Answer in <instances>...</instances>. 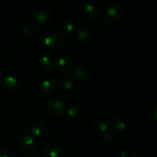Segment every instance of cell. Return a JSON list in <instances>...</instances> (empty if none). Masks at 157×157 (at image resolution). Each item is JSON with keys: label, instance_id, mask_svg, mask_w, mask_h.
Here are the masks:
<instances>
[{"label": "cell", "instance_id": "1", "mask_svg": "<svg viewBox=\"0 0 157 157\" xmlns=\"http://www.w3.org/2000/svg\"><path fill=\"white\" fill-rule=\"evenodd\" d=\"M47 109L51 113L58 115L62 113L66 108V101L60 94H53L47 100Z\"/></svg>", "mask_w": 157, "mask_h": 157}, {"label": "cell", "instance_id": "2", "mask_svg": "<svg viewBox=\"0 0 157 157\" xmlns=\"http://www.w3.org/2000/svg\"><path fill=\"white\" fill-rule=\"evenodd\" d=\"M43 43L48 50L57 52L61 50L64 46V38L59 33H52L44 37Z\"/></svg>", "mask_w": 157, "mask_h": 157}, {"label": "cell", "instance_id": "3", "mask_svg": "<svg viewBox=\"0 0 157 157\" xmlns=\"http://www.w3.org/2000/svg\"><path fill=\"white\" fill-rule=\"evenodd\" d=\"M21 85V79L13 73H6L0 78V87L6 90H14Z\"/></svg>", "mask_w": 157, "mask_h": 157}, {"label": "cell", "instance_id": "4", "mask_svg": "<svg viewBox=\"0 0 157 157\" xmlns=\"http://www.w3.org/2000/svg\"><path fill=\"white\" fill-rule=\"evenodd\" d=\"M20 147L26 154H32L37 149V140L31 133H26L20 140Z\"/></svg>", "mask_w": 157, "mask_h": 157}, {"label": "cell", "instance_id": "5", "mask_svg": "<svg viewBox=\"0 0 157 157\" xmlns=\"http://www.w3.org/2000/svg\"><path fill=\"white\" fill-rule=\"evenodd\" d=\"M124 12V6L119 1H111L106 7V13L109 18L112 19H117Z\"/></svg>", "mask_w": 157, "mask_h": 157}, {"label": "cell", "instance_id": "6", "mask_svg": "<svg viewBox=\"0 0 157 157\" xmlns=\"http://www.w3.org/2000/svg\"><path fill=\"white\" fill-rule=\"evenodd\" d=\"M109 127L114 131L124 130L127 127V121L124 116L117 115L113 117L109 122Z\"/></svg>", "mask_w": 157, "mask_h": 157}, {"label": "cell", "instance_id": "7", "mask_svg": "<svg viewBox=\"0 0 157 157\" xmlns=\"http://www.w3.org/2000/svg\"><path fill=\"white\" fill-rule=\"evenodd\" d=\"M33 18L37 24L46 25L52 20V14L48 9H39L34 13Z\"/></svg>", "mask_w": 157, "mask_h": 157}, {"label": "cell", "instance_id": "8", "mask_svg": "<svg viewBox=\"0 0 157 157\" xmlns=\"http://www.w3.org/2000/svg\"><path fill=\"white\" fill-rule=\"evenodd\" d=\"M74 76L80 82H86L91 77V71L86 65H79L75 68Z\"/></svg>", "mask_w": 157, "mask_h": 157}, {"label": "cell", "instance_id": "9", "mask_svg": "<svg viewBox=\"0 0 157 157\" xmlns=\"http://www.w3.org/2000/svg\"><path fill=\"white\" fill-rule=\"evenodd\" d=\"M58 64L59 68L65 73H69L75 67V61L67 55H62L58 59Z\"/></svg>", "mask_w": 157, "mask_h": 157}, {"label": "cell", "instance_id": "10", "mask_svg": "<svg viewBox=\"0 0 157 157\" xmlns=\"http://www.w3.org/2000/svg\"><path fill=\"white\" fill-rule=\"evenodd\" d=\"M60 154L61 147L56 143H48L43 148V155L44 157H59Z\"/></svg>", "mask_w": 157, "mask_h": 157}, {"label": "cell", "instance_id": "11", "mask_svg": "<svg viewBox=\"0 0 157 157\" xmlns=\"http://www.w3.org/2000/svg\"><path fill=\"white\" fill-rule=\"evenodd\" d=\"M58 87V81L54 77H48L41 83V88L45 93H53Z\"/></svg>", "mask_w": 157, "mask_h": 157}, {"label": "cell", "instance_id": "12", "mask_svg": "<svg viewBox=\"0 0 157 157\" xmlns=\"http://www.w3.org/2000/svg\"><path fill=\"white\" fill-rule=\"evenodd\" d=\"M40 64H41L43 70L48 72H51L55 69V66H56V61H55V58L51 55H44L40 58Z\"/></svg>", "mask_w": 157, "mask_h": 157}, {"label": "cell", "instance_id": "13", "mask_svg": "<svg viewBox=\"0 0 157 157\" xmlns=\"http://www.w3.org/2000/svg\"><path fill=\"white\" fill-rule=\"evenodd\" d=\"M90 35H91V30L87 25L80 26L76 30V32H75L76 38L81 41H86V40L90 38Z\"/></svg>", "mask_w": 157, "mask_h": 157}, {"label": "cell", "instance_id": "14", "mask_svg": "<svg viewBox=\"0 0 157 157\" xmlns=\"http://www.w3.org/2000/svg\"><path fill=\"white\" fill-rule=\"evenodd\" d=\"M84 12L86 16L90 19H94L98 15V8L93 2H88L84 6Z\"/></svg>", "mask_w": 157, "mask_h": 157}, {"label": "cell", "instance_id": "15", "mask_svg": "<svg viewBox=\"0 0 157 157\" xmlns=\"http://www.w3.org/2000/svg\"><path fill=\"white\" fill-rule=\"evenodd\" d=\"M92 126L96 130L100 132H104L107 130L108 128V124L107 121L101 117H95L92 120Z\"/></svg>", "mask_w": 157, "mask_h": 157}, {"label": "cell", "instance_id": "16", "mask_svg": "<svg viewBox=\"0 0 157 157\" xmlns=\"http://www.w3.org/2000/svg\"><path fill=\"white\" fill-rule=\"evenodd\" d=\"M77 23L75 20L72 18H67L64 21L62 25V31L66 35H69L76 29Z\"/></svg>", "mask_w": 157, "mask_h": 157}, {"label": "cell", "instance_id": "17", "mask_svg": "<svg viewBox=\"0 0 157 157\" xmlns=\"http://www.w3.org/2000/svg\"><path fill=\"white\" fill-rule=\"evenodd\" d=\"M21 31L27 37H33L36 34V27L34 23L27 21L21 27Z\"/></svg>", "mask_w": 157, "mask_h": 157}, {"label": "cell", "instance_id": "18", "mask_svg": "<svg viewBox=\"0 0 157 157\" xmlns=\"http://www.w3.org/2000/svg\"><path fill=\"white\" fill-rule=\"evenodd\" d=\"M81 107L78 103L72 102L66 107V112L70 117H76L81 112Z\"/></svg>", "mask_w": 157, "mask_h": 157}, {"label": "cell", "instance_id": "19", "mask_svg": "<svg viewBox=\"0 0 157 157\" xmlns=\"http://www.w3.org/2000/svg\"><path fill=\"white\" fill-rule=\"evenodd\" d=\"M74 81L71 77L65 76L60 81V87L64 90H69L73 87Z\"/></svg>", "mask_w": 157, "mask_h": 157}, {"label": "cell", "instance_id": "20", "mask_svg": "<svg viewBox=\"0 0 157 157\" xmlns=\"http://www.w3.org/2000/svg\"><path fill=\"white\" fill-rule=\"evenodd\" d=\"M45 130V125L41 121H37L33 123L32 126V132L34 135H41Z\"/></svg>", "mask_w": 157, "mask_h": 157}, {"label": "cell", "instance_id": "21", "mask_svg": "<svg viewBox=\"0 0 157 157\" xmlns=\"http://www.w3.org/2000/svg\"><path fill=\"white\" fill-rule=\"evenodd\" d=\"M101 137L104 142L110 143L113 140V138H114V136H113V133L112 132L109 131V130H105V131L102 132V134H101Z\"/></svg>", "mask_w": 157, "mask_h": 157}, {"label": "cell", "instance_id": "22", "mask_svg": "<svg viewBox=\"0 0 157 157\" xmlns=\"http://www.w3.org/2000/svg\"><path fill=\"white\" fill-rule=\"evenodd\" d=\"M0 157H15V153L11 149L8 147L0 148Z\"/></svg>", "mask_w": 157, "mask_h": 157}, {"label": "cell", "instance_id": "23", "mask_svg": "<svg viewBox=\"0 0 157 157\" xmlns=\"http://www.w3.org/2000/svg\"><path fill=\"white\" fill-rule=\"evenodd\" d=\"M120 154H121V157H126V156H127V152L126 151V150H121V153H120Z\"/></svg>", "mask_w": 157, "mask_h": 157}, {"label": "cell", "instance_id": "24", "mask_svg": "<svg viewBox=\"0 0 157 157\" xmlns=\"http://www.w3.org/2000/svg\"><path fill=\"white\" fill-rule=\"evenodd\" d=\"M130 157H145V156H143L142 154H140V153H135V154H133V156H131Z\"/></svg>", "mask_w": 157, "mask_h": 157}, {"label": "cell", "instance_id": "25", "mask_svg": "<svg viewBox=\"0 0 157 157\" xmlns=\"http://www.w3.org/2000/svg\"><path fill=\"white\" fill-rule=\"evenodd\" d=\"M32 157H39L38 156H32Z\"/></svg>", "mask_w": 157, "mask_h": 157}, {"label": "cell", "instance_id": "26", "mask_svg": "<svg viewBox=\"0 0 157 157\" xmlns=\"http://www.w3.org/2000/svg\"><path fill=\"white\" fill-rule=\"evenodd\" d=\"M107 157H108V156H107Z\"/></svg>", "mask_w": 157, "mask_h": 157}]
</instances>
